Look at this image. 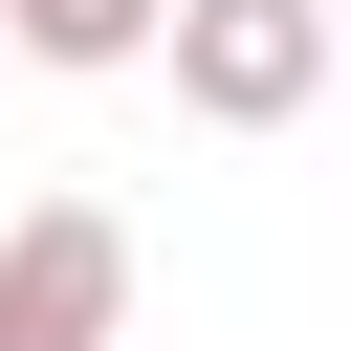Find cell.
Here are the masks:
<instances>
[{"instance_id":"cell-2","label":"cell","mask_w":351,"mask_h":351,"mask_svg":"<svg viewBox=\"0 0 351 351\" xmlns=\"http://www.w3.org/2000/svg\"><path fill=\"white\" fill-rule=\"evenodd\" d=\"M0 351H132V219L110 197H22L0 219Z\"/></svg>"},{"instance_id":"cell-3","label":"cell","mask_w":351,"mask_h":351,"mask_svg":"<svg viewBox=\"0 0 351 351\" xmlns=\"http://www.w3.org/2000/svg\"><path fill=\"white\" fill-rule=\"evenodd\" d=\"M22 66H154V0H0Z\"/></svg>"},{"instance_id":"cell-1","label":"cell","mask_w":351,"mask_h":351,"mask_svg":"<svg viewBox=\"0 0 351 351\" xmlns=\"http://www.w3.org/2000/svg\"><path fill=\"white\" fill-rule=\"evenodd\" d=\"M154 44H176L197 132H307V88H329V0H154Z\"/></svg>"}]
</instances>
